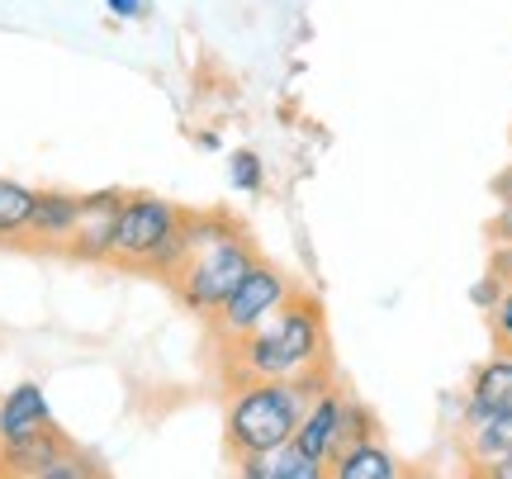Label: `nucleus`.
I'll return each mask as SVG.
<instances>
[{"label": "nucleus", "mask_w": 512, "mask_h": 479, "mask_svg": "<svg viewBox=\"0 0 512 479\" xmlns=\"http://www.w3.org/2000/svg\"><path fill=\"white\" fill-rule=\"evenodd\" d=\"M484 479H512V456H508V461H498V465H489V470H484Z\"/></svg>", "instance_id": "nucleus-25"}, {"label": "nucleus", "mask_w": 512, "mask_h": 479, "mask_svg": "<svg viewBox=\"0 0 512 479\" xmlns=\"http://www.w3.org/2000/svg\"><path fill=\"white\" fill-rule=\"evenodd\" d=\"M489 276L512 285V242H494V252H489Z\"/></svg>", "instance_id": "nucleus-21"}, {"label": "nucleus", "mask_w": 512, "mask_h": 479, "mask_svg": "<svg viewBox=\"0 0 512 479\" xmlns=\"http://www.w3.org/2000/svg\"><path fill=\"white\" fill-rule=\"evenodd\" d=\"M105 10H110V19H119V24H133V19H147L152 0H105Z\"/></svg>", "instance_id": "nucleus-19"}, {"label": "nucleus", "mask_w": 512, "mask_h": 479, "mask_svg": "<svg viewBox=\"0 0 512 479\" xmlns=\"http://www.w3.org/2000/svg\"><path fill=\"white\" fill-rule=\"evenodd\" d=\"M100 475H105V465L95 461V456H86V451H76V446H67V451L43 470V479H100Z\"/></svg>", "instance_id": "nucleus-16"}, {"label": "nucleus", "mask_w": 512, "mask_h": 479, "mask_svg": "<svg viewBox=\"0 0 512 479\" xmlns=\"http://www.w3.org/2000/svg\"><path fill=\"white\" fill-rule=\"evenodd\" d=\"M356 437H375V423H370L366 408L347 399V442H356Z\"/></svg>", "instance_id": "nucleus-20"}, {"label": "nucleus", "mask_w": 512, "mask_h": 479, "mask_svg": "<svg viewBox=\"0 0 512 479\" xmlns=\"http://www.w3.org/2000/svg\"><path fill=\"white\" fill-rule=\"evenodd\" d=\"M460 451L475 475H484L489 465L512 456V408H484L465 399L460 413Z\"/></svg>", "instance_id": "nucleus-7"}, {"label": "nucleus", "mask_w": 512, "mask_h": 479, "mask_svg": "<svg viewBox=\"0 0 512 479\" xmlns=\"http://www.w3.org/2000/svg\"><path fill=\"white\" fill-rule=\"evenodd\" d=\"M219 366L228 389L247 380H294L304 370L328 366V318L313 295L294 290L290 304H280L261 328L219 347Z\"/></svg>", "instance_id": "nucleus-2"}, {"label": "nucleus", "mask_w": 512, "mask_h": 479, "mask_svg": "<svg viewBox=\"0 0 512 479\" xmlns=\"http://www.w3.org/2000/svg\"><path fill=\"white\" fill-rule=\"evenodd\" d=\"M185 209H176L162 195H124L119 223H114V261L128 271H152L171 242L181 238Z\"/></svg>", "instance_id": "nucleus-4"}, {"label": "nucleus", "mask_w": 512, "mask_h": 479, "mask_svg": "<svg viewBox=\"0 0 512 479\" xmlns=\"http://www.w3.org/2000/svg\"><path fill=\"white\" fill-rule=\"evenodd\" d=\"M489 332H494V347L512 351V285H503L498 304L489 309Z\"/></svg>", "instance_id": "nucleus-18"}, {"label": "nucleus", "mask_w": 512, "mask_h": 479, "mask_svg": "<svg viewBox=\"0 0 512 479\" xmlns=\"http://www.w3.org/2000/svg\"><path fill=\"white\" fill-rule=\"evenodd\" d=\"M332 479H399V456L380 446L375 437H356V442H342V451L328 461Z\"/></svg>", "instance_id": "nucleus-13"}, {"label": "nucleus", "mask_w": 512, "mask_h": 479, "mask_svg": "<svg viewBox=\"0 0 512 479\" xmlns=\"http://www.w3.org/2000/svg\"><path fill=\"white\" fill-rule=\"evenodd\" d=\"M76 214H81V195H72V190H38L24 242L38 247V252H67V242L76 233Z\"/></svg>", "instance_id": "nucleus-9"}, {"label": "nucleus", "mask_w": 512, "mask_h": 479, "mask_svg": "<svg viewBox=\"0 0 512 479\" xmlns=\"http://www.w3.org/2000/svg\"><path fill=\"white\" fill-rule=\"evenodd\" d=\"M294 442L309 451L313 461L328 465L342 442H347V394H337V389H323V394H313L309 404H304V418L294 427Z\"/></svg>", "instance_id": "nucleus-8"}, {"label": "nucleus", "mask_w": 512, "mask_h": 479, "mask_svg": "<svg viewBox=\"0 0 512 479\" xmlns=\"http://www.w3.org/2000/svg\"><path fill=\"white\" fill-rule=\"evenodd\" d=\"M34 185L0 176V242H24L29 238V219H34Z\"/></svg>", "instance_id": "nucleus-14"}, {"label": "nucleus", "mask_w": 512, "mask_h": 479, "mask_svg": "<svg viewBox=\"0 0 512 479\" xmlns=\"http://www.w3.org/2000/svg\"><path fill=\"white\" fill-rule=\"evenodd\" d=\"M494 195H498V200H512V162L494 176Z\"/></svg>", "instance_id": "nucleus-24"}, {"label": "nucleus", "mask_w": 512, "mask_h": 479, "mask_svg": "<svg viewBox=\"0 0 512 479\" xmlns=\"http://www.w3.org/2000/svg\"><path fill=\"white\" fill-rule=\"evenodd\" d=\"M470 404L512 408V351L489 356V361L475 370V380H470Z\"/></svg>", "instance_id": "nucleus-15"}, {"label": "nucleus", "mask_w": 512, "mask_h": 479, "mask_svg": "<svg viewBox=\"0 0 512 479\" xmlns=\"http://www.w3.org/2000/svg\"><path fill=\"white\" fill-rule=\"evenodd\" d=\"M238 475L242 479H323L328 475V465L313 461L309 451L290 437V442L271 446V451H261V456H242Z\"/></svg>", "instance_id": "nucleus-12"}, {"label": "nucleus", "mask_w": 512, "mask_h": 479, "mask_svg": "<svg viewBox=\"0 0 512 479\" xmlns=\"http://www.w3.org/2000/svg\"><path fill=\"white\" fill-rule=\"evenodd\" d=\"M252 261L256 247L247 228L223 209H200L181 219V257L166 271V285L185 314L214 318L223 299L238 290V280L252 271Z\"/></svg>", "instance_id": "nucleus-1"}, {"label": "nucleus", "mask_w": 512, "mask_h": 479, "mask_svg": "<svg viewBox=\"0 0 512 479\" xmlns=\"http://www.w3.org/2000/svg\"><path fill=\"white\" fill-rule=\"evenodd\" d=\"M328 380V366L304 370L294 380H247V385H233L228 394V408H223V446L228 456L242 461V456H261L271 446L290 442L299 418H304V404L313 394H323Z\"/></svg>", "instance_id": "nucleus-3"}, {"label": "nucleus", "mask_w": 512, "mask_h": 479, "mask_svg": "<svg viewBox=\"0 0 512 479\" xmlns=\"http://www.w3.org/2000/svg\"><path fill=\"white\" fill-rule=\"evenodd\" d=\"M43 427H53V404H48L43 385L24 380V385L0 394V446L24 442V437H34Z\"/></svg>", "instance_id": "nucleus-10"}, {"label": "nucleus", "mask_w": 512, "mask_h": 479, "mask_svg": "<svg viewBox=\"0 0 512 479\" xmlns=\"http://www.w3.org/2000/svg\"><path fill=\"white\" fill-rule=\"evenodd\" d=\"M119 204H124V190H114V185L110 190L81 195V214H76V233H72V242H67V257L86 261V266H110Z\"/></svg>", "instance_id": "nucleus-6"}, {"label": "nucleus", "mask_w": 512, "mask_h": 479, "mask_svg": "<svg viewBox=\"0 0 512 479\" xmlns=\"http://www.w3.org/2000/svg\"><path fill=\"white\" fill-rule=\"evenodd\" d=\"M67 437L53 427H43V432H34V437H24V442H5L0 446V475L10 479H43V470L67 451Z\"/></svg>", "instance_id": "nucleus-11"}, {"label": "nucleus", "mask_w": 512, "mask_h": 479, "mask_svg": "<svg viewBox=\"0 0 512 479\" xmlns=\"http://www.w3.org/2000/svg\"><path fill=\"white\" fill-rule=\"evenodd\" d=\"M294 285L280 266H271V261H252V271L238 280V290L219 304V314L209 318L214 323V342L219 347H228V342H238V337H247L252 328H261L266 318L280 309V304H290L294 299Z\"/></svg>", "instance_id": "nucleus-5"}, {"label": "nucleus", "mask_w": 512, "mask_h": 479, "mask_svg": "<svg viewBox=\"0 0 512 479\" xmlns=\"http://www.w3.org/2000/svg\"><path fill=\"white\" fill-rule=\"evenodd\" d=\"M489 238L512 242V200H498V214H494V223H489Z\"/></svg>", "instance_id": "nucleus-23"}, {"label": "nucleus", "mask_w": 512, "mask_h": 479, "mask_svg": "<svg viewBox=\"0 0 512 479\" xmlns=\"http://www.w3.org/2000/svg\"><path fill=\"white\" fill-rule=\"evenodd\" d=\"M228 185L242 190V195H256V190L266 185V162H261L256 152H233V157H228Z\"/></svg>", "instance_id": "nucleus-17"}, {"label": "nucleus", "mask_w": 512, "mask_h": 479, "mask_svg": "<svg viewBox=\"0 0 512 479\" xmlns=\"http://www.w3.org/2000/svg\"><path fill=\"white\" fill-rule=\"evenodd\" d=\"M498 295H503V280H498V276H484V280L475 285V290H470V299H475L484 314H489V309L498 304Z\"/></svg>", "instance_id": "nucleus-22"}]
</instances>
